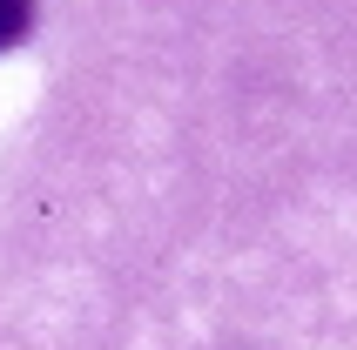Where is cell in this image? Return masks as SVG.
I'll list each match as a JSON object with an SVG mask.
<instances>
[{"mask_svg":"<svg viewBox=\"0 0 357 350\" xmlns=\"http://www.w3.org/2000/svg\"><path fill=\"white\" fill-rule=\"evenodd\" d=\"M27 27H34V0H0V54H7V47H20V40H27Z\"/></svg>","mask_w":357,"mask_h":350,"instance_id":"cell-1","label":"cell"}]
</instances>
